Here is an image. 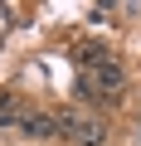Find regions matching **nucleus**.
<instances>
[{"instance_id":"obj_5","label":"nucleus","mask_w":141,"mask_h":146,"mask_svg":"<svg viewBox=\"0 0 141 146\" xmlns=\"http://www.w3.org/2000/svg\"><path fill=\"white\" fill-rule=\"evenodd\" d=\"M78 63L83 68H97V63H107V49L102 44H78Z\"/></svg>"},{"instance_id":"obj_1","label":"nucleus","mask_w":141,"mask_h":146,"mask_svg":"<svg viewBox=\"0 0 141 146\" xmlns=\"http://www.w3.org/2000/svg\"><path fill=\"white\" fill-rule=\"evenodd\" d=\"M54 127H58V136H68V146H102L107 141V127L97 117L78 112V107H58L54 112Z\"/></svg>"},{"instance_id":"obj_2","label":"nucleus","mask_w":141,"mask_h":146,"mask_svg":"<svg viewBox=\"0 0 141 146\" xmlns=\"http://www.w3.org/2000/svg\"><path fill=\"white\" fill-rule=\"evenodd\" d=\"M88 88H93V98H102V102H112L122 88H126V73L107 58V63H97V68H88Z\"/></svg>"},{"instance_id":"obj_3","label":"nucleus","mask_w":141,"mask_h":146,"mask_svg":"<svg viewBox=\"0 0 141 146\" xmlns=\"http://www.w3.org/2000/svg\"><path fill=\"white\" fill-rule=\"evenodd\" d=\"M15 127H20L24 136H34V141H44V136H58V127H54V112H20V117H15Z\"/></svg>"},{"instance_id":"obj_4","label":"nucleus","mask_w":141,"mask_h":146,"mask_svg":"<svg viewBox=\"0 0 141 146\" xmlns=\"http://www.w3.org/2000/svg\"><path fill=\"white\" fill-rule=\"evenodd\" d=\"M20 112H24V107L15 102V93H10V88H0V127H15Z\"/></svg>"}]
</instances>
